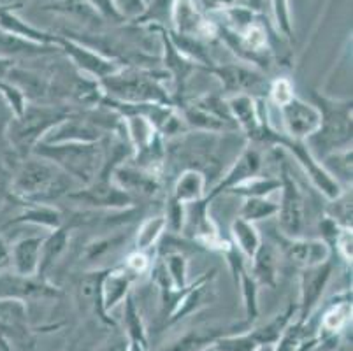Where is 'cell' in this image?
Listing matches in <instances>:
<instances>
[{
	"label": "cell",
	"mask_w": 353,
	"mask_h": 351,
	"mask_svg": "<svg viewBox=\"0 0 353 351\" xmlns=\"http://www.w3.org/2000/svg\"><path fill=\"white\" fill-rule=\"evenodd\" d=\"M319 109L322 112V125L310 139L322 144L325 153L348 150L352 144V104L323 99Z\"/></svg>",
	"instance_id": "5b68a950"
},
{
	"label": "cell",
	"mask_w": 353,
	"mask_h": 351,
	"mask_svg": "<svg viewBox=\"0 0 353 351\" xmlns=\"http://www.w3.org/2000/svg\"><path fill=\"white\" fill-rule=\"evenodd\" d=\"M9 267H11V246L0 236V272H4Z\"/></svg>",
	"instance_id": "ab89813d"
},
{
	"label": "cell",
	"mask_w": 353,
	"mask_h": 351,
	"mask_svg": "<svg viewBox=\"0 0 353 351\" xmlns=\"http://www.w3.org/2000/svg\"><path fill=\"white\" fill-rule=\"evenodd\" d=\"M352 320V302L348 299L339 302H334L329 309L325 311L322 318V330L323 332L336 336L341 332L343 328L350 323Z\"/></svg>",
	"instance_id": "4316f807"
},
{
	"label": "cell",
	"mask_w": 353,
	"mask_h": 351,
	"mask_svg": "<svg viewBox=\"0 0 353 351\" xmlns=\"http://www.w3.org/2000/svg\"><path fill=\"white\" fill-rule=\"evenodd\" d=\"M319 343V337L311 336L306 328V321H297L288 325L278 339V346L274 351H310L314 344Z\"/></svg>",
	"instance_id": "cb8c5ba5"
},
{
	"label": "cell",
	"mask_w": 353,
	"mask_h": 351,
	"mask_svg": "<svg viewBox=\"0 0 353 351\" xmlns=\"http://www.w3.org/2000/svg\"><path fill=\"white\" fill-rule=\"evenodd\" d=\"M0 351H2V348H0Z\"/></svg>",
	"instance_id": "7bdbcfd3"
},
{
	"label": "cell",
	"mask_w": 353,
	"mask_h": 351,
	"mask_svg": "<svg viewBox=\"0 0 353 351\" xmlns=\"http://www.w3.org/2000/svg\"><path fill=\"white\" fill-rule=\"evenodd\" d=\"M278 243H280L285 257L304 269L329 262L330 250L325 241L281 236L278 237Z\"/></svg>",
	"instance_id": "7c38bea8"
},
{
	"label": "cell",
	"mask_w": 353,
	"mask_h": 351,
	"mask_svg": "<svg viewBox=\"0 0 353 351\" xmlns=\"http://www.w3.org/2000/svg\"><path fill=\"white\" fill-rule=\"evenodd\" d=\"M34 54L39 53L37 46L9 32H0V54Z\"/></svg>",
	"instance_id": "1f68e13d"
},
{
	"label": "cell",
	"mask_w": 353,
	"mask_h": 351,
	"mask_svg": "<svg viewBox=\"0 0 353 351\" xmlns=\"http://www.w3.org/2000/svg\"><path fill=\"white\" fill-rule=\"evenodd\" d=\"M278 212V204L268 201L265 197H248L241 208V217L243 220L255 223V221L268 220V218L276 217Z\"/></svg>",
	"instance_id": "83f0119b"
},
{
	"label": "cell",
	"mask_w": 353,
	"mask_h": 351,
	"mask_svg": "<svg viewBox=\"0 0 353 351\" xmlns=\"http://www.w3.org/2000/svg\"><path fill=\"white\" fill-rule=\"evenodd\" d=\"M69 199L72 201L83 202L92 208H127L132 204V197L128 195L125 190L120 186L111 183V179H99L95 178L94 181L85 185V188L76 190V192L69 193Z\"/></svg>",
	"instance_id": "30bf717a"
},
{
	"label": "cell",
	"mask_w": 353,
	"mask_h": 351,
	"mask_svg": "<svg viewBox=\"0 0 353 351\" xmlns=\"http://www.w3.org/2000/svg\"><path fill=\"white\" fill-rule=\"evenodd\" d=\"M336 246L343 260L352 263V228H339L336 234Z\"/></svg>",
	"instance_id": "8d00e7d4"
},
{
	"label": "cell",
	"mask_w": 353,
	"mask_h": 351,
	"mask_svg": "<svg viewBox=\"0 0 353 351\" xmlns=\"http://www.w3.org/2000/svg\"><path fill=\"white\" fill-rule=\"evenodd\" d=\"M213 72L220 77V81L223 83V88L227 92H234L236 95H241V93L248 95V92L264 85V77L260 74L241 66H225L220 67V69H214Z\"/></svg>",
	"instance_id": "ac0fdd59"
},
{
	"label": "cell",
	"mask_w": 353,
	"mask_h": 351,
	"mask_svg": "<svg viewBox=\"0 0 353 351\" xmlns=\"http://www.w3.org/2000/svg\"><path fill=\"white\" fill-rule=\"evenodd\" d=\"M70 178L46 159H28L12 179V193L30 204L44 205L70 193Z\"/></svg>",
	"instance_id": "6da1fadb"
},
{
	"label": "cell",
	"mask_w": 353,
	"mask_h": 351,
	"mask_svg": "<svg viewBox=\"0 0 353 351\" xmlns=\"http://www.w3.org/2000/svg\"><path fill=\"white\" fill-rule=\"evenodd\" d=\"M280 109L285 130L290 135V139H310L319 132L320 125H322V112H320L319 106L307 104L297 97H294Z\"/></svg>",
	"instance_id": "9c48e42d"
},
{
	"label": "cell",
	"mask_w": 353,
	"mask_h": 351,
	"mask_svg": "<svg viewBox=\"0 0 353 351\" xmlns=\"http://www.w3.org/2000/svg\"><path fill=\"white\" fill-rule=\"evenodd\" d=\"M332 217L330 220L338 221L343 228H352V197L348 195H339L332 201Z\"/></svg>",
	"instance_id": "e575fe53"
},
{
	"label": "cell",
	"mask_w": 353,
	"mask_h": 351,
	"mask_svg": "<svg viewBox=\"0 0 353 351\" xmlns=\"http://www.w3.org/2000/svg\"><path fill=\"white\" fill-rule=\"evenodd\" d=\"M132 281L134 274L130 270H108V274L104 276V281H102L101 290L102 308H104L105 313H109L111 309H114L120 302H123L127 299Z\"/></svg>",
	"instance_id": "d6986e66"
},
{
	"label": "cell",
	"mask_w": 353,
	"mask_h": 351,
	"mask_svg": "<svg viewBox=\"0 0 353 351\" xmlns=\"http://www.w3.org/2000/svg\"><path fill=\"white\" fill-rule=\"evenodd\" d=\"M256 351H274V344H271V346H262V348H259Z\"/></svg>",
	"instance_id": "b9f144b4"
},
{
	"label": "cell",
	"mask_w": 353,
	"mask_h": 351,
	"mask_svg": "<svg viewBox=\"0 0 353 351\" xmlns=\"http://www.w3.org/2000/svg\"><path fill=\"white\" fill-rule=\"evenodd\" d=\"M28 330V313L27 305L21 301H11V299H0V336L20 337L27 336Z\"/></svg>",
	"instance_id": "2e32d148"
},
{
	"label": "cell",
	"mask_w": 353,
	"mask_h": 351,
	"mask_svg": "<svg viewBox=\"0 0 353 351\" xmlns=\"http://www.w3.org/2000/svg\"><path fill=\"white\" fill-rule=\"evenodd\" d=\"M148 267H150V260H148V257L144 251L137 250L127 257V265H125V269L130 270L134 276H137V274H141V272H144V270H148Z\"/></svg>",
	"instance_id": "f35d334b"
},
{
	"label": "cell",
	"mask_w": 353,
	"mask_h": 351,
	"mask_svg": "<svg viewBox=\"0 0 353 351\" xmlns=\"http://www.w3.org/2000/svg\"><path fill=\"white\" fill-rule=\"evenodd\" d=\"M252 278L255 279L256 285L274 286L276 278H278V253L272 244L260 243L259 250L252 257Z\"/></svg>",
	"instance_id": "ffe728a7"
},
{
	"label": "cell",
	"mask_w": 353,
	"mask_h": 351,
	"mask_svg": "<svg viewBox=\"0 0 353 351\" xmlns=\"http://www.w3.org/2000/svg\"><path fill=\"white\" fill-rule=\"evenodd\" d=\"M67 244H69V234H67L65 228H54V232H51L50 236L44 237L43 246H41L39 276L44 274V272L62 257Z\"/></svg>",
	"instance_id": "d4e9b609"
},
{
	"label": "cell",
	"mask_w": 353,
	"mask_h": 351,
	"mask_svg": "<svg viewBox=\"0 0 353 351\" xmlns=\"http://www.w3.org/2000/svg\"><path fill=\"white\" fill-rule=\"evenodd\" d=\"M280 188V179H265L259 178V176H253V178L246 179V181L239 183L234 188H230L229 192L234 195H243V197H265L268 193H271L272 190Z\"/></svg>",
	"instance_id": "f546056e"
},
{
	"label": "cell",
	"mask_w": 353,
	"mask_h": 351,
	"mask_svg": "<svg viewBox=\"0 0 353 351\" xmlns=\"http://www.w3.org/2000/svg\"><path fill=\"white\" fill-rule=\"evenodd\" d=\"M294 86L288 81L287 77H281V79H276L271 85V99L276 106H285L287 102H290L294 99Z\"/></svg>",
	"instance_id": "d590c367"
},
{
	"label": "cell",
	"mask_w": 353,
	"mask_h": 351,
	"mask_svg": "<svg viewBox=\"0 0 353 351\" xmlns=\"http://www.w3.org/2000/svg\"><path fill=\"white\" fill-rule=\"evenodd\" d=\"M16 221H28V223L35 225H48L51 228H59L60 227V217L57 211H51V209L44 208V205H37L32 211L25 212Z\"/></svg>",
	"instance_id": "836d02e7"
},
{
	"label": "cell",
	"mask_w": 353,
	"mask_h": 351,
	"mask_svg": "<svg viewBox=\"0 0 353 351\" xmlns=\"http://www.w3.org/2000/svg\"><path fill=\"white\" fill-rule=\"evenodd\" d=\"M121 237H113V239H105V241H99V243H94L90 244L88 248H86V259L90 260H95L99 259L101 255H104V253H108L109 250H113V248H117V244L121 243Z\"/></svg>",
	"instance_id": "74e56055"
},
{
	"label": "cell",
	"mask_w": 353,
	"mask_h": 351,
	"mask_svg": "<svg viewBox=\"0 0 353 351\" xmlns=\"http://www.w3.org/2000/svg\"><path fill=\"white\" fill-rule=\"evenodd\" d=\"M167 230V220L165 217H155L148 218L137 230L136 236V246L139 251H146L157 244V241L163 236V232Z\"/></svg>",
	"instance_id": "f1b7e54d"
},
{
	"label": "cell",
	"mask_w": 353,
	"mask_h": 351,
	"mask_svg": "<svg viewBox=\"0 0 353 351\" xmlns=\"http://www.w3.org/2000/svg\"><path fill=\"white\" fill-rule=\"evenodd\" d=\"M60 290L41 276H25L18 272H0V299L27 302L32 299L59 297Z\"/></svg>",
	"instance_id": "ba28073f"
},
{
	"label": "cell",
	"mask_w": 353,
	"mask_h": 351,
	"mask_svg": "<svg viewBox=\"0 0 353 351\" xmlns=\"http://www.w3.org/2000/svg\"><path fill=\"white\" fill-rule=\"evenodd\" d=\"M281 202L278 204V223H280L281 234L285 237H301L304 230V221H306V212H304V199L295 179L290 176V169L287 163L281 167Z\"/></svg>",
	"instance_id": "8992f818"
},
{
	"label": "cell",
	"mask_w": 353,
	"mask_h": 351,
	"mask_svg": "<svg viewBox=\"0 0 353 351\" xmlns=\"http://www.w3.org/2000/svg\"><path fill=\"white\" fill-rule=\"evenodd\" d=\"M230 334L232 330H225V328H199V330H192L190 334L183 336L181 339L162 351H206L220 337L230 336Z\"/></svg>",
	"instance_id": "7402d4cb"
},
{
	"label": "cell",
	"mask_w": 353,
	"mask_h": 351,
	"mask_svg": "<svg viewBox=\"0 0 353 351\" xmlns=\"http://www.w3.org/2000/svg\"><path fill=\"white\" fill-rule=\"evenodd\" d=\"M206 195V178L201 170L188 169L181 174L172 190V201L187 205L199 202Z\"/></svg>",
	"instance_id": "44dd1931"
},
{
	"label": "cell",
	"mask_w": 353,
	"mask_h": 351,
	"mask_svg": "<svg viewBox=\"0 0 353 351\" xmlns=\"http://www.w3.org/2000/svg\"><path fill=\"white\" fill-rule=\"evenodd\" d=\"M163 270L169 278L171 288L183 290L187 286V259L179 253H171L163 259Z\"/></svg>",
	"instance_id": "4dcf8cb0"
},
{
	"label": "cell",
	"mask_w": 353,
	"mask_h": 351,
	"mask_svg": "<svg viewBox=\"0 0 353 351\" xmlns=\"http://www.w3.org/2000/svg\"><path fill=\"white\" fill-rule=\"evenodd\" d=\"M67 53L72 54L74 62L78 63L81 69H85L86 72H90L92 76L99 77V81L104 79V77L111 76V74L118 72V67L114 66L111 60H105V58L99 57V54L90 53L85 48L67 44Z\"/></svg>",
	"instance_id": "603a6c76"
},
{
	"label": "cell",
	"mask_w": 353,
	"mask_h": 351,
	"mask_svg": "<svg viewBox=\"0 0 353 351\" xmlns=\"http://www.w3.org/2000/svg\"><path fill=\"white\" fill-rule=\"evenodd\" d=\"M102 139L101 128L78 118H63L46 132L43 144H94Z\"/></svg>",
	"instance_id": "8fae6325"
},
{
	"label": "cell",
	"mask_w": 353,
	"mask_h": 351,
	"mask_svg": "<svg viewBox=\"0 0 353 351\" xmlns=\"http://www.w3.org/2000/svg\"><path fill=\"white\" fill-rule=\"evenodd\" d=\"M0 348H2V351H12L11 346L8 344V339H4L2 336H0Z\"/></svg>",
	"instance_id": "60d3db41"
},
{
	"label": "cell",
	"mask_w": 353,
	"mask_h": 351,
	"mask_svg": "<svg viewBox=\"0 0 353 351\" xmlns=\"http://www.w3.org/2000/svg\"><path fill=\"white\" fill-rule=\"evenodd\" d=\"M111 101L121 104H163L169 106V95L153 79L139 72H114L99 81Z\"/></svg>",
	"instance_id": "3957f363"
},
{
	"label": "cell",
	"mask_w": 353,
	"mask_h": 351,
	"mask_svg": "<svg viewBox=\"0 0 353 351\" xmlns=\"http://www.w3.org/2000/svg\"><path fill=\"white\" fill-rule=\"evenodd\" d=\"M260 162H262V159H260L259 151L246 150L245 153L237 159V162L234 163L232 169H230L229 172L223 176V179L218 183L216 188L210 193V197L208 199H213L214 195H218V193L221 192H229L230 188H234V186L239 185V183L256 176V172H259L260 169Z\"/></svg>",
	"instance_id": "e0dca14e"
},
{
	"label": "cell",
	"mask_w": 353,
	"mask_h": 351,
	"mask_svg": "<svg viewBox=\"0 0 353 351\" xmlns=\"http://www.w3.org/2000/svg\"><path fill=\"white\" fill-rule=\"evenodd\" d=\"M44 237H23L11 246V267L14 272L25 276L39 274L41 246Z\"/></svg>",
	"instance_id": "9a60e30c"
},
{
	"label": "cell",
	"mask_w": 353,
	"mask_h": 351,
	"mask_svg": "<svg viewBox=\"0 0 353 351\" xmlns=\"http://www.w3.org/2000/svg\"><path fill=\"white\" fill-rule=\"evenodd\" d=\"M67 118V112L50 106H27L20 116L9 125V141L20 153H27L41 143L51 127Z\"/></svg>",
	"instance_id": "277c9868"
},
{
	"label": "cell",
	"mask_w": 353,
	"mask_h": 351,
	"mask_svg": "<svg viewBox=\"0 0 353 351\" xmlns=\"http://www.w3.org/2000/svg\"><path fill=\"white\" fill-rule=\"evenodd\" d=\"M232 237L241 253L248 257V259H252L255 255V251L259 250L260 243H262L255 225L243 220V218H237L232 223Z\"/></svg>",
	"instance_id": "484cf974"
},
{
	"label": "cell",
	"mask_w": 353,
	"mask_h": 351,
	"mask_svg": "<svg viewBox=\"0 0 353 351\" xmlns=\"http://www.w3.org/2000/svg\"><path fill=\"white\" fill-rule=\"evenodd\" d=\"M113 181L114 185L125 190L130 197H132V193L143 195V197H150V195H153L159 190L155 174L148 172V170L141 169V167H118L113 172Z\"/></svg>",
	"instance_id": "5bb4252c"
},
{
	"label": "cell",
	"mask_w": 353,
	"mask_h": 351,
	"mask_svg": "<svg viewBox=\"0 0 353 351\" xmlns=\"http://www.w3.org/2000/svg\"><path fill=\"white\" fill-rule=\"evenodd\" d=\"M239 274H241V286H243V295H245L246 314H248V323L253 321L259 314V304H256V281L248 274L239 263Z\"/></svg>",
	"instance_id": "d6a6232c"
},
{
	"label": "cell",
	"mask_w": 353,
	"mask_h": 351,
	"mask_svg": "<svg viewBox=\"0 0 353 351\" xmlns=\"http://www.w3.org/2000/svg\"><path fill=\"white\" fill-rule=\"evenodd\" d=\"M262 134L264 135H260V139H274L276 143H280V144H283V146H287L288 150L295 154V159L299 160L301 166L304 167V170L310 174V178H311V181L314 183V186H316V188H319L327 199L334 201V199L341 195V186H339V183L336 181V179H334L332 176H330V174L327 172V170L313 159V157H311L310 150L304 146L303 141L280 139V137H278L276 134H272L269 128H265Z\"/></svg>",
	"instance_id": "52a82bcc"
},
{
	"label": "cell",
	"mask_w": 353,
	"mask_h": 351,
	"mask_svg": "<svg viewBox=\"0 0 353 351\" xmlns=\"http://www.w3.org/2000/svg\"><path fill=\"white\" fill-rule=\"evenodd\" d=\"M329 262L304 269L303 278H301V321H306L307 318H310L311 311L316 308V304H319L320 299H322V294L325 292V286L327 283H329Z\"/></svg>",
	"instance_id": "4fadbf2b"
},
{
	"label": "cell",
	"mask_w": 353,
	"mask_h": 351,
	"mask_svg": "<svg viewBox=\"0 0 353 351\" xmlns=\"http://www.w3.org/2000/svg\"><path fill=\"white\" fill-rule=\"evenodd\" d=\"M35 157L50 160L70 178L78 179L83 185L97 178L102 163V151L97 143L94 144H43L37 143L32 150Z\"/></svg>",
	"instance_id": "7a4b0ae2"
}]
</instances>
